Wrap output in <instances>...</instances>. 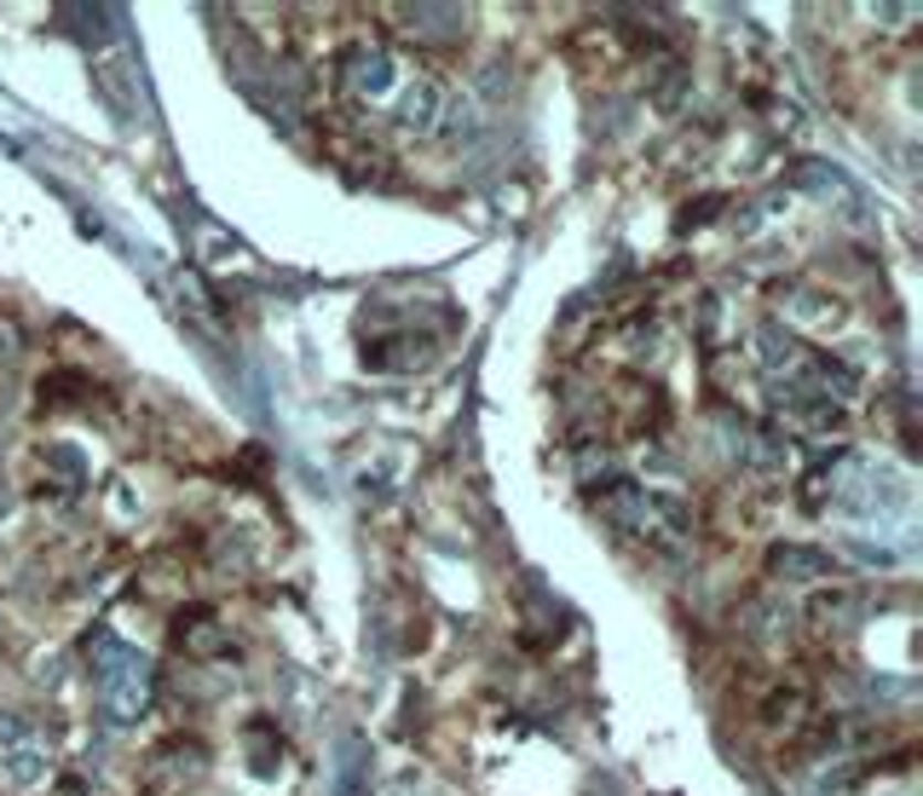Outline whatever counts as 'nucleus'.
<instances>
[{"label": "nucleus", "instance_id": "f257e3e1", "mask_svg": "<svg viewBox=\"0 0 923 796\" xmlns=\"http://www.w3.org/2000/svg\"><path fill=\"white\" fill-rule=\"evenodd\" d=\"M774 566H779V577H826V572H837V560L819 549H774Z\"/></svg>", "mask_w": 923, "mask_h": 796}]
</instances>
